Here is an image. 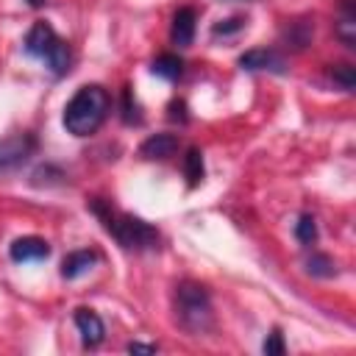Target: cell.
<instances>
[{
  "label": "cell",
  "mask_w": 356,
  "mask_h": 356,
  "mask_svg": "<svg viewBox=\"0 0 356 356\" xmlns=\"http://www.w3.org/2000/svg\"><path fill=\"white\" fill-rule=\"evenodd\" d=\"M89 211L103 222V228L117 239V245L122 250H153L159 248V231L145 222L142 217H134V214H125V211H114L108 200L103 197H92L89 203Z\"/></svg>",
  "instance_id": "obj_1"
},
{
  "label": "cell",
  "mask_w": 356,
  "mask_h": 356,
  "mask_svg": "<svg viewBox=\"0 0 356 356\" xmlns=\"http://www.w3.org/2000/svg\"><path fill=\"white\" fill-rule=\"evenodd\" d=\"M108 111H111V95L100 83H86L67 100L61 122L72 136H92L106 122Z\"/></svg>",
  "instance_id": "obj_2"
},
{
  "label": "cell",
  "mask_w": 356,
  "mask_h": 356,
  "mask_svg": "<svg viewBox=\"0 0 356 356\" xmlns=\"http://www.w3.org/2000/svg\"><path fill=\"white\" fill-rule=\"evenodd\" d=\"M172 306H175V320L178 325L192 334V337H200L206 334L211 325H214V306H211V295L203 284L197 281H181L175 286V298H172Z\"/></svg>",
  "instance_id": "obj_3"
},
{
  "label": "cell",
  "mask_w": 356,
  "mask_h": 356,
  "mask_svg": "<svg viewBox=\"0 0 356 356\" xmlns=\"http://www.w3.org/2000/svg\"><path fill=\"white\" fill-rule=\"evenodd\" d=\"M22 47H25L28 56H33V58H39L42 64H47V70H50L56 78H61V75L70 72L72 50H70V44L53 31L50 22H44V19L33 22L31 31L25 33Z\"/></svg>",
  "instance_id": "obj_4"
},
{
  "label": "cell",
  "mask_w": 356,
  "mask_h": 356,
  "mask_svg": "<svg viewBox=\"0 0 356 356\" xmlns=\"http://www.w3.org/2000/svg\"><path fill=\"white\" fill-rule=\"evenodd\" d=\"M36 136L33 134H11L6 139H0V172L17 170L22 167L33 153H36Z\"/></svg>",
  "instance_id": "obj_5"
},
{
  "label": "cell",
  "mask_w": 356,
  "mask_h": 356,
  "mask_svg": "<svg viewBox=\"0 0 356 356\" xmlns=\"http://www.w3.org/2000/svg\"><path fill=\"white\" fill-rule=\"evenodd\" d=\"M236 64L239 70H248V72H275V75L286 72V61L270 47H250L239 56Z\"/></svg>",
  "instance_id": "obj_6"
},
{
  "label": "cell",
  "mask_w": 356,
  "mask_h": 356,
  "mask_svg": "<svg viewBox=\"0 0 356 356\" xmlns=\"http://www.w3.org/2000/svg\"><path fill=\"white\" fill-rule=\"evenodd\" d=\"M72 323H75V328L81 334V342L86 348H97L106 339V325H103V320H100V314L95 309H86V306L75 309Z\"/></svg>",
  "instance_id": "obj_7"
},
{
  "label": "cell",
  "mask_w": 356,
  "mask_h": 356,
  "mask_svg": "<svg viewBox=\"0 0 356 356\" xmlns=\"http://www.w3.org/2000/svg\"><path fill=\"white\" fill-rule=\"evenodd\" d=\"M8 256L11 261L17 264H25V261H42L50 256V245L42 239V236H19L8 245Z\"/></svg>",
  "instance_id": "obj_8"
},
{
  "label": "cell",
  "mask_w": 356,
  "mask_h": 356,
  "mask_svg": "<svg viewBox=\"0 0 356 356\" xmlns=\"http://www.w3.org/2000/svg\"><path fill=\"white\" fill-rule=\"evenodd\" d=\"M195 28H197V11L192 6H181L172 14V25H170V39L178 47H189L195 39Z\"/></svg>",
  "instance_id": "obj_9"
},
{
  "label": "cell",
  "mask_w": 356,
  "mask_h": 356,
  "mask_svg": "<svg viewBox=\"0 0 356 356\" xmlns=\"http://www.w3.org/2000/svg\"><path fill=\"white\" fill-rule=\"evenodd\" d=\"M178 136L175 134H153L147 136L142 145H139V156L142 159H150V161H164L170 156H175L178 150Z\"/></svg>",
  "instance_id": "obj_10"
},
{
  "label": "cell",
  "mask_w": 356,
  "mask_h": 356,
  "mask_svg": "<svg viewBox=\"0 0 356 356\" xmlns=\"http://www.w3.org/2000/svg\"><path fill=\"white\" fill-rule=\"evenodd\" d=\"M95 264H97V253H95V250H72V253L61 261V278L75 281V278L86 275Z\"/></svg>",
  "instance_id": "obj_11"
},
{
  "label": "cell",
  "mask_w": 356,
  "mask_h": 356,
  "mask_svg": "<svg viewBox=\"0 0 356 356\" xmlns=\"http://www.w3.org/2000/svg\"><path fill=\"white\" fill-rule=\"evenodd\" d=\"M312 36H314V22L312 19H295L281 33V39L286 42V47H292V50H306L309 42H312Z\"/></svg>",
  "instance_id": "obj_12"
},
{
  "label": "cell",
  "mask_w": 356,
  "mask_h": 356,
  "mask_svg": "<svg viewBox=\"0 0 356 356\" xmlns=\"http://www.w3.org/2000/svg\"><path fill=\"white\" fill-rule=\"evenodd\" d=\"M150 72L159 75V78H164V81H175V78H181V72H184V58L175 56V53H161V56L153 58Z\"/></svg>",
  "instance_id": "obj_13"
},
{
  "label": "cell",
  "mask_w": 356,
  "mask_h": 356,
  "mask_svg": "<svg viewBox=\"0 0 356 356\" xmlns=\"http://www.w3.org/2000/svg\"><path fill=\"white\" fill-rule=\"evenodd\" d=\"M203 175H206V167H203V153H200V147H189L186 150V156H184V178H186V186L189 189H195L200 181H203Z\"/></svg>",
  "instance_id": "obj_14"
},
{
  "label": "cell",
  "mask_w": 356,
  "mask_h": 356,
  "mask_svg": "<svg viewBox=\"0 0 356 356\" xmlns=\"http://www.w3.org/2000/svg\"><path fill=\"white\" fill-rule=\"evenodd\" d=\"M120 117L125 125H139L142 122V106L134 95L131 86H122V100H120Z\"/></svg>",
  "instance_id": "obj_15"
},
{
  "label": "cell",
  "mask_w": 356,
  "mask_h": 356,
  "mask_svg": "<svg viewBox=\"0 0 356 356\" xmlns=\"http://www.w3.org/2000/svg\"><path fill=\"white\" fill-rule=\"evenodd\" d=\"M306 273L312 278H334L337 275V264L328 253H312L306 259Z\"/></svg>",
  "instance_id": "obj_16"
},
{
  "label": "cell",
  "mask_w": 356,
  "mask_h": 356,
  "mask_svg": "<svg viewBox=\"0 0 356 356\" xmlns=\"http://www.w3.org/2000/svg\"><path fill=\"white\" fill-rule=\"evenodd\" d=\"M295 239L300 245H306V248L317 242V220L312 214H300L298 217V222H295Z\"/></svg>",
  "instance_id": "obj_17"
},
{
  "label": "cell",
  "mask_w": 356,
  "mask_h": 356,
  "mask_svg": "<svg viewBox=\"0 0 356 356\" xmlns=\"http://www.w3.org/2000/svg\"><path fill=\"white\" fill-rule=\"evenodd\" d=\"M328 75H331V81L339 83L345 92H353V86H356V67H353V64H337V67L328 70Z\"/></svg>",
  "instance_id": "obj_18"
},
{
  "label": "cell",
  "mask_w": 356,
  "mask_h": 356,
  "mask_svg": "<svg viewBox=\"0 0 356 356\" xmlns=\"http://www.w3.org/2000/svg\"><path fill=\"white\" fill-rule=\"evenodd\" d=\"M261 350H264L267 356H284V353H286V342H284L281 328H273V331L267 334V339H264Z\"/></svg>",
  "instance_id": "obj_19"
},
{
  "label": "cell",
  "mask_w": 356,
  "mask_h": 356,
  "mask_svg": "<svg viewBox=\"0 0 356 356\" xmlns=\"http://www.w3.org/2000/svg\"><path fill=\"white\" fill-rule=\"evenodd\" d=\"M242 28H245L242 17H228V19H220V22L211 25V36H231V33H236Z\"/></svg>",
  "instance_id": "obj_20"
},
{
  "label": "cell",
  "mask_w": 356,
  "mask_h": 356,
  "mask_svg": "<svg viewBox=\"0 0 356 356\" xmlns=\"http://www.w3.org/2000/svg\"><path fill=\"white\" fill-rule=\"evenodd\" d=\"M167 120H172V122H181V125H186L189 122V111H186V100H181V97H175L170 106H167Z\"/></svg>",
  "instance_id": "obj_21"
},
{
  "label": "cell",
  "mask_w": 356,
  "mask_h": 356,
  "mask_svg": "<svg viewBox=\"0 0 356 356\" xmlns=\"http://www.w3.org/2000/svg\"><path fill=\"white\" fill-rule=\"evenodd\" d=\"M128 350L131 353H156L159 348L156 345H147V342H128Z\"/></svg>",
  "instance_id": "obj_22"
},
{
  "label": "cell",
  "mask_w": 356,
  "mask_h": 356,
  "mask_svg": "<svg viewBox=\"0 0 356 356\" xmlns=\"http://www.w3.org/2000/svg\"><path fill=\"white\" fill-rule=\"evenodd\" d=\"M25 3H28V6H31V8H42V6H44V3H47V0H25Z\"/></svg>",
  "instance_id": "obj_23"
}]
</instances>
